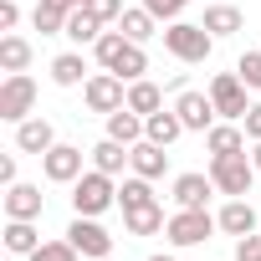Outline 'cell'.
<instances>
[{
  "instance_id": "cell-38",
  "label": "cell",
  "mask_w": 261,
  "mask_h": 261,
  "mask_svg": "<svg viewBox=\"0 0 261 261\" xmlns=\"http://www.w3.org/2000/svg\"><path fill=\"white\" fill-rule=\"evenodd\" d=\"M0 185H16V154L0 159Z\"/></svg>"
},
{
  "instance_id": "cell-8",
  "label": "cell",
  "mask_w": 261,
  "mask_h": 261,
  "mask_svg": "<svg viewBox=\"0 0 261 261\" xmlns=\"http://www.w3.org/2000/svg\"><path fill=\"white\" fill-rule=\"evenodd\" d=\"M174 113H179V123H185V134H210L215 128V102H210V92H195V87H185L179 97H174Z\"/></svg>"
},
{
  "instance_id": "cell-41",
  "label": "cell",
  "mask_w": 261,
  "mask_h": 261,
  "mask_svg": "<svg viewBox=\"0 0 261 261\" xmlns=\"http://www.w3.org/2000/svg\"><path fill=\"white\" fill-rule=\"evenodd\" d=\"M149 261H174V256H169V251H159V256H149Z\"/></svg>"
},
{
  "instance_id": "cell-4",
  "label": "cell",
  "mask_w": 261,
  "mask_h": 261,
  "mask_svg": "<svg viewBox=\"0 0 261 261\" xmlns=\"http://www.w3.org/2000/svg\"><path fill=\"white\" fill-rule=\"evenodd\" d=\"M215 230H220V220H215L205 205H200V210H185V205H179V210L169 215V225H164L169 246H179V251H185V246H205Z\"/></svg>"
},
{
  "instance_id": "cell-39",
  "label": "cell",
  "mask_w": 261,
  "mask_h": 261,
  "mask_svg": "<svg viewBox=\"0 0 261 261\" xmlns=\"http://www.w3.org/2000/svg\"><path fill=\"white\" fill-rule=\"evenodd\" d=\"M51 6H62V11H77V6H82V0H51Z\"/></svg>"
},
{
  "instance_id": "cell-24",
  "label": "cell",
  "mask_w": 261,
  "mask_h": 261,
  "mask_svg": "<svg viewBox=\"0 0 261 261\" xmlns=\"http://www.w3.org/2000/svg\"><path fill=\"white\" fill-rule=\"evenodd\" d=\"M92 169H102V174H123L128 169V144H118V139H102V144H92Z\"/></svg>"
},
{
  "instance_id": "cell-21",
  "label": "cell",
  "mask_w": 261,
  "mask_h": 261,
  "mask_svg": "<svg viewBox=\"0 0 261 261\" xmlns=\"http://www.w3.org/2000/svg\"><path fill=\"white\" fill-rule=\"evenodd\" d=\"M108 72H118V77H123V82H139V77H144V72H149V57H144V46H139V41H123V46H118V57H113V67H108Z\"/></svg>"
},
{
  "instance_id": "cell-34",
  "label": "cell",
  "mask_w": 261,
  "mask_h": 261,
  "mask_svg": "<svg viewBox=\"0 0 261 261\" xmlns=\"http://www.w3.org/2000/svg\"><path fill=\"white\" fill-rule=\"evenodd\" d=\"M82 6H87V11H92V16L102 21V26H113V21H118V16L128 11V6H123V0H82Z\"/></svg>"
},
{
  "instance_id": "cell-20",
  "label": "cell",
  "mask_w": 261,
  "mask_h": 261,
  "mask_svg": "<svg viewBox=\"0 0 261 261\" xmlns=\"http://www.w3.org/2000/svg\"><path fill=\"white\" fill-rule=\"evenodd\" d=\"M108 139H118V144H128V149H134V144L144 139V113H134V108L108 113Z\"/></svg>"
},
{
  "instance_id": "cell-16",
  "label": "cell",
  "mask_w": 261,
  "mask_h": 261,
  "mask_svg": "<svg viewBox=\"0 0 261 261\" xmlns=\"http://www.w3.org/2000/svg\"><path fill=\"white\" fill-rule=\"evenodd\" d=\"M169 220H164V205L159 200H149V205H139V210H123V230L128 236H159Z\"/></svg>"
},
{
  "instance_id": "cell-14",
  "label": "cell",
  "mask_w": 261,
  "mask_h": 261,
  "mask_svg": "<svg viewBox=\"0 0 261 261\" xmlns=\"http://www.w3.org/2000/svg\"><path fill=\"white\" fill-rule=\"evenodd\" d=\"M51 144H57V128H51L46 118H26V123H16V149H21V154H36V159H41Z\"/></svg>"
},
{
  "instance_id": "cell-40",
  "label": "cell",
  "mask_w": 261,
  "mask_h": 261,
  "mask_svg": "<svg viewBox=\"0 0 261 261\" xmlns=\"http://www.w3.org/2000/svg\"><path fill=\"white\" fill-rule=\"evenodd\" d=\"M251 164H256V169H261V144H251Z\"/></svg>"
},
{
  "instance_id": "cell-22",
  "label": "cell",
  "mask_w": 261,
  "mask_h": 261,
  "mask_svg": "<svg viewBox=\"0 0 261 261\" xmlns=\"http://www.w3.org/2000/svg\"><path fill=\"white\" fill-rule=\"evenodd\" d=\"M97 36H102V21H97L87 6H77V11L67 16V41H77V46H97Z\"/></svg>"
},
{
  "instance_id": "cell-27",
  "label": "cell",
  "mask_w": 261,
  "mask_h": 261,
  "mask_svg": "<svg viewBox=\"0 0 261 261\" xmlns=\"http://www.w3.org/2000/svg\"><path fill=\"white\" fill-rule=\"evenodd\" d=\"M200 26L220 41V36H236L246 21H241V11H236V6H205V21H200Z\"/></svg>"
},
{
  "instance_id": "cell-13",
  "label": "cell",
  "mask_w": 261,
  "mask_h": 261,
  "mask_svg": "<svg viewBox=\"0 0 261 261\" xmlns=\"http://www.w3.org/2000/svg\"><path fill=\"white\" fill-rule=\"evenodd\" d=\"M215 220H220V230H225V236H236V241H241V236H251V230H256V205H251L246 195H236V200H225V205L215 210Z\"/></svg>"
},
{
  "instance_id": "cell-31",
  "label": "cell",
  "mask_w": 261,
  "mask_h": 261,
  "mask_svg": "<svg viewBox=\"0 0 261 261\" xmlns=\"http://www.w3.org/2000/svg\"><path fill=\"white\" fill-rule=\"evenodd\" d=\"M77 256H82V251H77L72 241H41L26 261H77Z\"/></svg>"
},
{
  "instance_id": "cell-36",
  "label": "cell",
  "mask_w": 261,
  "mask_h": 261,
  "mask_svg": "<svg viewBox=\"0 0 261 261\" xmlns=\"http://www.w3.org/2000/svg\"><path fill=\"white\" fill-rule=\"evenodd\" d=\"M236 261H261V236L251 230V236H241V246H236Z\"/></svg>"
},
{
  "instance_id": "cell-15",
  "label": "cell",
  "mask_w": 261,
  "mask_h": 261,
  "mask_svg": "<svg viewBox=\"0 0 261 261\" xmlns=\"http://www.w3.org/2000/svg\"><path fill=\"white\" fill-rule=\"evenodd\" d=\"M210 195H220L210 174H174V205H185V210H200Z\"/></svg>"
},
{
  "instance_id": "cell-2",
  "label": "cell",
  "mask_w": 261,
  "mask_h": 261,
  "mask_svg": "<svg viewBox=\"0 0 261 261\" xmlns=\"http://www.w3.org/2000/svg\"><path fill=\"white\" fill-rule=\"evenodd\" d=\"M205 174L215 179V190H220V195H230V200H236V195H251V185H256V174H261V169L251 164V154H215Z\"/></svg>"
},
{
  "instance_id": "cell-10",
  "label": "cell",
  "mask_w": 261,
  "mask_h": 261,
  "mask_svg": "<svg viewBox=\"0 0 261 261\" xmlns=\"http://www.w3.org/2000/svg\"><path fill=\"white\" fill-rule=\"evenodd\" d=\"M41 174H46L51 185H77V179H82V149H77V144H51V149L41 154Z\"/></svg>"
},
{
  "instance_id": "cell-3",
  "label": "cell",
  "mask_w": 261,
  "mask_h": 261,
  "mask_svg": "<svg viewBox=\"0 0 261 261\" xmlns=\"http://www.w3.org/2000/svg\"><path fill=\"white\" fill-rule=\"evenodd\" d=\"M118 205V185H113V174H102V169H82V179L72 185V210L77 215H102V210H113Z\"/></svg>"
},
{
  "instance_id": "cell-17",
  "label": "cell",
  "mask_w": 261,
  "mask_h": 261,
  "mask_svg": "<svg viewBox=\"0 0 261 261\" xmlns=\"http://www.w3.org/2000/svg\"><path fill=\"white\" fill-rule=\"evenodd\" d=\"M205 149H210V159H215V154H246V128L230 123V118L215 123L210 134H205Z\"/></svg>"
},
{
  "instance_id": "cell-29",
  "label": "cell",
  "mask_w": 261,
  "mask_h": 261,
  "mask_svg": "<svg viewBox=\"0 0 261 261\" xmlns=\"http://www.w3.org/2000/svg\"><path fill=\"white\" fill-rule=\"evenodd\" d=\"M31 67V41L26 36H0V72H26Z\"/></svg>"
},
{
  "instance_id": "cell-33",
  "label": "cell",
  "mask_w": 261,
  "mask_h": 261,
  "mask_svg": "<svg viewBox=\"0 0 261 261\" xmlns=\"http://www.w3.org/2000/svg\"><path fill=\"white\" fill-rule=\"evenodd\" d=\"M185 6H190V0H144V11H149V16H159V21H179V16H185Z\"/></svg>"
},
{
  "instance_id": "cell-5",
  "label": "cell",
  "mask_w": 261,
  "mask_h": 261,
  "mask_svg": "<svg viewBox=\"0 0 261 261\" xmlns=\"http://www.w3.org/2000/svg\"><path fill=\"white\" fill-rule=\"evenodd\" d=\"M82 102L92 108V113H118V108H128V82L118 77V72H92L87 82H82Z\"/></svg>"
},
{
  "instance_id": "cell-1",
  "label": "cell",
  "mask_w": 261,
  "mask_h": 261,
  "mask_svg": "<svg viewBox=\"0 0 261 261\" xmlns=\"http://www.w3.org/2000/svg\"><path fill=\"white\" fill-rule=\"evenodd\" d=\"M164 51H169L174 62H185V67H200V62H210L215 36H210L200 21H169V26H164Z\"/></svg>"
},
{
  "instance_id": "cell-19",
  "label": "cell",
  "mask_w": 261,
  "mask_h": 261,
  "mask_svg": "<svg viewBox=\"0 0 261 261\" xmlns=\"http://www.w3.org/2000/svg\"><path fill=\"white\" fill-rule=\"evenodd\" d=\"M118 31H123L128 41H139V46H144L149 36H164V31H159V16H149L144 6H134V11H123V16H118Z\"/></svg>"
},
{
  "instance_id": "cell-37",
  "label": "cell",
  "mask_w": 261,
  "mask_h": 261,
  "mask_svg": "<svg viewBox=\"0 0 261 261\" xmlns=\"http://www.w3.org/2000/svg\"><path fill=\"white\" fill-rule=\"evenodd\" d=\"M16 21H21V6L16 0H0V31H16Z\"/></svg>"
},
{
  "instance_id": "cell-18",
  "label": "cell",
  "mask_w": 261,
  "mask_h": 261,
  "mask_svg": "<svg viewBox=\"0 0 261 261\" xmlns=\"http://www.w3.org/2000/svg\"><path fill=\"white\" fill-rule=\"evenodd\" d=\"M179 134H185V123H179V113H174V108H159V113H149V118H144V139H154V144H164V149H169Z\"/></svg>"
},
{
  "instance_id": "cell-23",
  "label": "cell",
  "mask_w": 261,
  "mask_h": 261,
  "mask_svg": "<svg viewBox=\"0 0 261 261\" xmlns=\"http://www.w3.org/2000/svg\"><path fill=\"white\" fill-rule=\"evenodd\" d=\"M92 72H87V62H82V51H62L57 62H51V82L57 87H82Z\"/></svg>"
},
{
  "instance_id": "cell-26",
  "label": "cell",
  "mask_w": 261,
  "mask_h": 261,
  "mask_svg": "<svg viewBox=\"0 0 261 261\" xmlns=\"http://www.w3.org/2000/svg\"><path fill=\"white\" fill-rule=\"evenodd\" d=\"M128 108H134V113H159L164 108V87L159 82H149V77H139V82H128Z\"/></svg>"
},
{
  "instance_id": "cell-12",
  "label": "cell",
  "mask_w": 261,
  "mask_h": 261,
  "mask_svg": "<svg viewBox=\"0 0 261 261\" xmlns=\"http://www.w3.org/2000/svg\"><path fill=\"white\" fill-rule=\"evenodd\" d=\"M6 220H41V185H6Z\"/></svg>"
},
{
  "instance_id": "cell-32",
  "label": "cell",
  "mask_w": 261,
  "mask_h": 261,
  "mask_svg": "<svg viewBox=\"0 0 261 261\" xmlns=\"http://www.w3.org/2000/svg\"><path fill=\"white\" fill-rule=\"evenodd\" d=\"M236 72H241V82H246V87H256V92H261V51H246V57L236 62Z\"/></svg>"
},
{
  "instance_id": "cell-6",
  "label": "cell",
  "mask_w": 261,
  "mask_h": 261,
  "mask_svg": "<svg viewBox=\"0 0 261 261\" xmlns=\"http://www.w3.org/2000/svg\"><path fill=\"white\" fill-rule=\"evenodd\" d=\"M36 108V82L26 72H6V82H0V118L6 123H26Z\"/></svg>"
},
{
  "instance_id": "cell-11",
  "label": "cell",
  "mask_w": 261,
  "mask_h": 261,
  "mask_svg": "<svg viewBox=\"0 0 261 261\" xmlns=\"http://www.w3.org/2000/svg\"><path fill=\"white\" fill-rule=\"evenodd\" d=\"M128 169H134V174H144V179H164V174H169V154H164V144L139 139L134 149H128Z\"/></svg>"
},
{
  "instance_id": "cell-25",
  "label": "cell",
  "mask_w": 261,
  "mask_h": 261,
  "mask_svg": "<svg viewBox=\"0 0 261 261\" xmlns=\"http://www.w3.org/2000/svg\"><path fill=\"white\" fill-rule=\"evenodd\" d=\"M36 246H41L36 220H6V251H11V256H31Z\"/></svg>"
},
{
  "instance_id": "cell-30",
  "label": "cell",
  "mask_w": 261,
  "mask_h": 261,
  "mask_svg": "<svg viewBox=\"0 0 261 261\" xmlns=\"http://www.w3.org/2000/svg\"><path fill=\"white\" fill-rule=\"evenodd\" d=\"M154 200V179H144V174H128L123 185H118V205L123 210H139V205H149Z\"/></svg>"
},
{
  "instance_id": "cell-35",
  "label": "cell",
  "mask_w": 261,
  "mask_h": 261,
  "mask_svg": "<svg viewBox=\"0 0 261 261\" xmlns=\"http://www.w3.org/2000/svg\"><path fill=\"white\" fill-rule=\"evenodd\" d=\"M241 128H246V139H251V144H261V102H251V108H246Z\"/></svg>"
},
{
  "instance_id": "cell-9",
  "label": "cell",
  "mask_w": 261,
  "mask_h": 261,
  "mask_svg": "<svg viewBox=\"0 0 261 261\" xmlns=\"http://www.w3.org/2000/svg\"><path fill=\"white\" fill-rule=\"evenodd\" d=\"M210 102H215V113L220 118H230V123H241L246 118V82H241V72H220L215 82H210Z\"/></svg>"
},
{
  "instance_id": "cell-7",
  "label": "cell",
  "mask_w": 261,
  "mask_h": 261,
  "mask_svg": "<svg viewBox=\"0 0 261 261\" xmlns=\"http://www.w3.org/2000/svg\"><path fill=\"white\" fill-rule=\"evenodd\" d=\"M67 241H72V246H77L87 261H108V256H113V236L97 225V215H72Z\"/></svg>"
},
{
  "instance_id": "cell-28",
  "label": "cell",
  "mask_w": 261,
  "mask_h": 261,
  "mask_svg": "<svg viewBox=\"0 0 261 261\" xmlns=\"http://www.w3.org/2000/svg\"><path fill=\"white\" fill-rule=\"evenodd\" d=\"M67 16H72V11L51 6V0H36V11H31V26H36L41 36H67Z\"/></svg>"
}]
</instances>
